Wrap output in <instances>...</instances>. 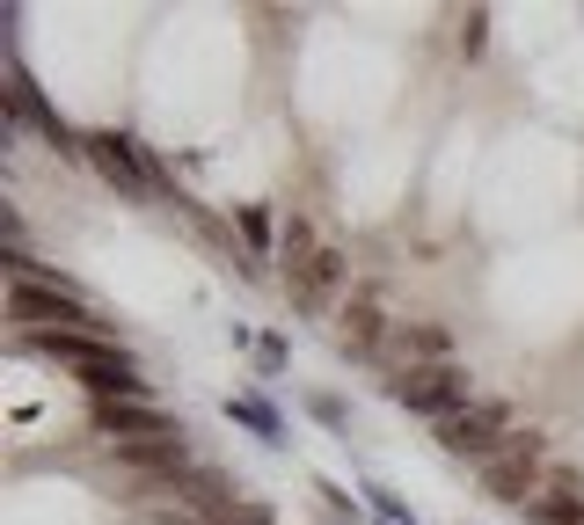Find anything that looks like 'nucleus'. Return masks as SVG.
Listing matches in <instances>:
<instances>
[{
    "label": "nucleus",
    "instance_id": "f257e3e1",
    "mask_svg": "<svg viewBox=\"0 0 584 525\" xmlns=\"http://www.w3.org/2000/svg\"><path fill=\"white\" fill-rule=\"evenodd\" d=\"M388 402H402L409 416H461V409H475V372L468 366H417V372H395L388 380Z\"/></svg>",
    "mask_w": 584,
    "mask_h": 525
},
{
    "label": "nucleus",
    "instance_id": "f03ea898",
    "mask_svg": "<svg viewBox=\"0 0 584 525\" xmlns=\"http://www.w3.org/2000/svg\"><path fill=\"white\" fill-rule=\"evenodd\" d=\"M475 474H482V490H490L496 504L526 511L533 496L549 490V437H541V431H519V437H512V453H496L490 467H475Z\"/></svg>",
    "mask_w": 584,
    "mask_h": 525
},
{
    "label": "nucleus",
    "instance_id": "7ed1b4c3",
    "mask_svg": "<svg viewBox=\"0 0 584 525\" xmlns=\"http://www.w3.org/2000/svg\"><path fill=\"white\" fill-rule=\"evenodd\" d=\"M431 437H439V453L490 467L496 453H512V409H504V402H475V409H461V416L431 423Z\"/></svg>",
    "mask_w": 584,
    "mask_h": 525
},
{
    "label": "nucleus",
    "instance_id": "20e7f679",
    "mask_svg": "<svg viewBox=\"0 0 584 525\" xmlns=\"http://www.w3.org/2000/svg\"><path fill=\"white\" fill-rule=\"evenodd\" d=\"M89 168L103 175V183H117L124 197H146L154 191V154H146L132 132H89Z\"/></svg>",
    "mask_w": 584,
    "mask_h": 525
},
{
    "label": "nucleus",
    "instance_id": "39448f33",
    "mask_svg": "<svg viewBox=\"0 0 584 525\" xmlns=\"http://www.w3.org/2000/svg\"><path fill=\"white\" fill-rule=\"evenodd\" d=\"M89 423H95L103 437H124V445H146V437H183V423L161 416L154 402H95Z\"/></svg>",
    "mask_w": 584,
    "mask_h": 525
},
{
    "label": "nucleus",
    "instance_id": "423d86ee",
    "mask_svg": "<svg viewBox=\"0 0 584 525\" xmlns=\"http://www.w3.org/2000/svg\"><path fill=\"white\" fill-rule=\"evenodd\" d=\"M8 110H16L22 124H37V132H44V140H52L59 154H89V140H73V132H66V117H59V110L44 103L37 87H30V73H22V59H8Z\"/></svg>",
    "mask_w": 584,
    "mask_h": 525
},
{
    "label": "nucleus",
    "instance_id": "0eeeda50",
    "mask_svg": "<svg viewBox=\"0 0 584 525\" xmlns=\"http://www.w3.org/2000/svg\"><path fill=\"white\" fill-rule=\"evenodd\" d=\"M117 460H124V467H140V474H161V482H168V496H176V482L197 467V460H191V437H146V445H117Z\"/></svg>",
    "mask_w": 584,
    "mask_h": 525
},
{
    "label": "nucleus",
    "instance_id": "6e6552de",
    "mask_svg": "<svg viewBox=\"0 0 584 525\" xmlns=\"http://www.w3.org/2000/svg\"><path fill=\"white\" fill-rule=\"evenodd\" d=\"M388 350L395 358H417V366H453V329H439V321H395Z\"/></svg>",
    "mask_w": 584,
    "mask_h": 525
},
{
    "label": "nucleus",
    "instance_id": "1a4fd4ad",
    "mask_svg": "<svg viewBox=\"0 0 584 525\" xmlns=\"http://www.w3.org/2000/svg\"><path fill=\"white\" fill-rule=\"evenodd\" d=\"M344 343L351 350H372L380 336H395V321H388V307H380V292H358V307H344Z\"/></svg>",
    "mask_w": 584,
    "mask_h": 525
},
{
    "label": "nucleus",
    "instance_id": "9d476101",
    "mask_svg": "<svg viewBox=\"0 0 584 525\" xmlns=\"http://www.w3.org/2000/svg\"><path fill=\"white\" fill-rule=\"evenodd\" d=\"M234 234H242V248H248V278H264L270 234H278V212H270V205H242V212H234Z\"/></svg>",
    "mask_w": 584,
    "mask_h": 525
},
{
    "label": "nucleus",
    "instance_id": "9b49d317",
    "mask_svg": "<svg viewBox=\"0 0 584 525\" xmlns=\"http://www.w3.org/2000/svg\"><path fill=\"white\" fill-rule=\"evenodd\" d=\"M227 423H248L264 445H285V416L264 402V394H227Z\"/></svg>",
    "mask_w": 584,
    "mask_h": 525
},
{
    "label": "nucleus",
    "instance_id": "f8f14e48",
    "mask_svg": "<svg viewBox=\"0 0 584 525\" xmlns=\"http://www.w3.org/2000/svg\"><path fill=\"white\" fill-rule=\"evenodd\" d=\"M315 256H321L315 227H307V219H285V278L307 285V278H315Z\"/></svg>",
    "mask_w": 584,
    "mask_h": 525
},
{
    "label": "nucleus",
    "instance_id": "ddd939ff",
    "mask_svg": "<svg viewBox=\"0 0 584 525\" xmlns=\"http://www.w3.org/2000/svg\"><path fill=\"white\" fill-rule=\"evenodd\" d=\"M533 525H584V490H541L526 504Z\"/></svg>",
    "mask_w": 584,
    "mask_h": 525
},
{
    "label": "nucleus",
    "instance_id": "4468645a",
    "mask_svg": "<svg viewBox=\"0 0 584 525\" xmlns=\"http://www.w3.org/2000/svg\"><path fill=\"white\" fill-rule=\"evenodd\" d=\"M366 496H372V518H380V525H417V511H409V504H402L395 490H380V482H366Z\"/></svg>",
    "mask_w": 584,
    "mask_h": 525
},
{
    "label": "nucleus",
    "instance_id": "2eb2a0df",
    "mask_svg": "<svg viewBox=\"0 0 584 525\" xmlns=\"http://www.w3.org/2000/svg\"><path fill=\"white\" fill-rule=\"evenodd\" d=\"M256 366H264V372H285V366H293V343H285L278 329H264V336H256Z\"/></svg>",
    "mask_w": 584,
    "mask_h": 525
},
{
    "label": "nucleus",
    "instance_id": "dca6fc26",
    "mask_svg": "<svg viewBox=\"0 0 584 525\" xmlns=\"http://www.w3.org/2000/svg\"><path fill=\"white\" fill-rule=\"evenodd\" d=\"M307 416H315L321 431H344V423H351V409H344L337 394H307Z\"/></svg>",
    "mask_w": 584,
    "mask_h": 525
},
{
    "label": "nucleus",
    "instance_id": "f3484780",
    "mask_svg": "<svg viewBox=\"0 0 584 525\" xmlns=\"http://www.w3.org/2000/svg\"><path fill=\"white\" fill-rule=\"evenodd\" d=\"M213 525H278V511H270V504H256V496H248V504H234L227 518H213Z\"/></svg>",
    "mask_w": 584,
    "mask_h": 525
},
{
    "label": "nucleus",
    "instance_id": "a211bd4d",
    "mask_svg": "<svg viewBox=\"0 0 584 525\" xmlns=\"http://www.w3.org/2000/svg\"><path fill=\"white\" fill-rule=\"evenodd\" d=\"M315 496H321V504H329V511H337L344 525L358 518V504H351V496H344V482H329V474H321V482H315Z\"/></svg>",
    "mask_w": 584,
    "mask_h": 525
},
{
    "label": "nucleus",
    "instance_id": "6ab92c4d",
    "mask_svg": "<svg viewBox=\"0 0 584 525\" xmlns=\"http://www.w3.org/2000/svg\"><path fill=\"white\" fill-rule=\"evenodd\" d=\"M140 525H183V518H161V511H146V518Z\"/></svg>",
    "mask_w": 584,
    "mask_h": 525
}]
</instances>
